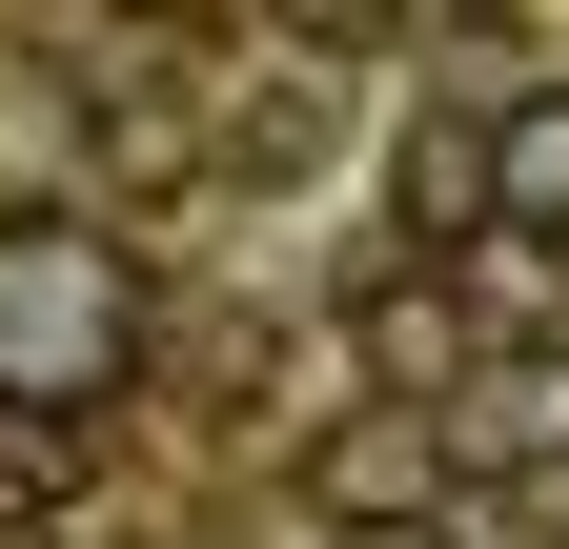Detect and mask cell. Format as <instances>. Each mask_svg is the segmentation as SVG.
<instances>
[{"label":"cell","instance_id":"cell-1","mask_svg":"<svg viewBox=\"0 0 569 549\" xmlns=\"http://www.w3.org/2000/svg\"><path fill=\"white\" fill-rule=\"evenodd\" d=\"M142 347V286L82 203H0V428H61V407H102Z\"/></svg>","mask_w":569,"mask_h":549},{"label":"cell","instance_id":"cell-2","mask_svg":"<svg viewBox=\"0 0 569 549\" xmlns=\"http://www.w3.org/2000/svg\"><path fill=\"white\" fill-rule=\"evenodd\" d=\"M427 468H569V347H468Z\"/></svg>","mask_w":569,"mask_h":549},{"label":"cell","instance_id":"cell-3","mask_svg":"<svg viewBox=\"0 0 569 549\" xmlns=\"http://www.w3.org/2000/svg\"><path fill=\"white\" fill-rule=\"evenodd\" d=\"M306 489H326V529H427V489H448V468H427V428H407V407H367V428H326V468H306Z\"/></svg>","mask_w":569,"mask_h":549},{"label":"cell","instance_id":"cell-4","mask_svg":"<svg viewBox=\"0 0 569 549\" xmlns=\"http://www.w3.org/2000/svg\"><path fill=\"white\" fill-rule=\"evenodd\" d=\"M488 203H509V244L569 264V102H509V122H488Z\"/></svg>","mask_w":569,"mask_h":549},{"label":"cell","instance_id":"cell-5","mask_svg":"<svg viewBox=\"0 0 569 549\" xmlns=\"http://www.w3.org/2000/svg\"><path fill=\"white\" fill-rule=\"evenodd\" d=\"M367 367H387V387H468V306L427 286V264H387V286H367Z\"/></svg>","mask_w":569,"mask_h":549},{"label":"cell","instance_id":"cell-6","mask_svg":"<svg viewBox=\"0 0 569 549\" xmlns=\"http://www.w3.org/2000/svg\"><path fill=\"white\" fill-rule=\"evenodd\" d=\"M387 203H407V244H468V203H488V143H468V122H427V143L387 163Z\"/></svg>","mask_w":569,"mask_h":549},{"label":"cell","instance_id":"cell-7","mask_svg":"<svg viewBox=\"0 0 569 549\" xmlns=\"http://www.w3.org/2000/svg\"><path fill=\"white\" fill-rule=\"evenodd\" d=\"M346 549H448V529H346Z\"/></svg>","mask_w":569,"mask_h":549}]
</instances>
